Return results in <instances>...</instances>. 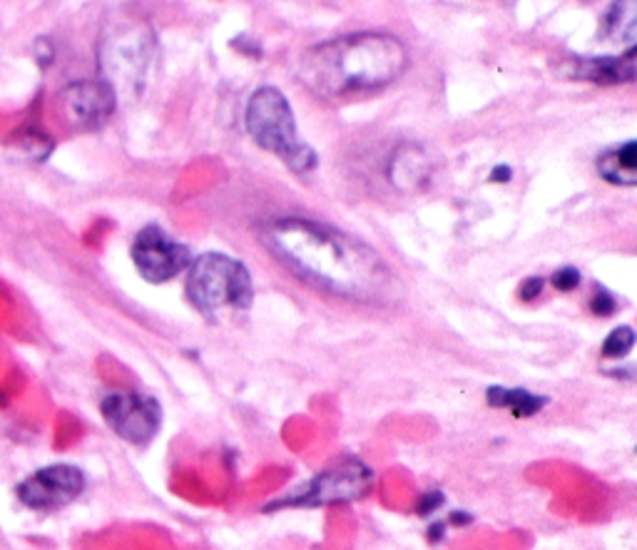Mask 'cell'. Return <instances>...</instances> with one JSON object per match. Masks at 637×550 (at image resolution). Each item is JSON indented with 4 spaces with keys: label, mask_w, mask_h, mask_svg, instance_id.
<instances>
[{
    "label": "cell",
    "mask_w": 637,
    "mask_h": 550,
    "mask_svg": "<svg viewBox=\"0 0 637 550\" xmlns=\"http://www.w3.org/2000/svg\"><path fill=\"white\" fill-rule=\"evenodd\" d=\"M443 531H446V526H443V523H433V526L428 528V538H431V541H441Z\"/></svg>",
    "instance_id": "cell-23"
},
{
    "label": "cell",
    "mask_w": 637,
    "mask_h": 550,
    "mask_svg": "<svg viewBox=\"0 0 637 550\" xmlns=\"http://www.w3.org/2000/svg\"><path fill=\"white\" fill-rule=\"evenodd\" d=\"M600 175L608 182L620 187L637 185V142L630 140L625 145L615 147V150L603 152L595 162Z\"/></svg>",
    "instance_id": "cell-13"
},
{
    "label": "cell",
    "mask_w": 637,
    "mask_h": 550,
    "mask_svg": "<svg viewBox=\"0 0 637 550\" xmlns=\"http://www.w3.org/2000/svg\"><path fill=\"white\" fill-rule=\"evenodd\" d=\"M244 122H247L254 142L267 152L282 157L289 170H294L297 175H307L317 167V152L307 142L299 140L294 112L277 88H259L249 98Z\"/></svg>",
    "instance_id": "cell-3"
},
{
    "label": "cell",
    "mask_w": 637,
    "mask_h": 550,
    "mask_svg": "<svg viewBox=\"0 0 637 550\" xmlns=\"http://www.w3.org/2000/svg\"><path fill=\"white\" fill-rule=\"evenodd\" d=\"M409 65L406 45L394 35L359 33L314 45L299 58V80L326 100L379 93Z\"/></svg>",
    "instance_id": "cell-2"
},
{
    "label": "cell",
    "mask_w": 637,
    "mask_h": 550,
    "mask_svg": "<svg viewBox=\"0 0 637 550\" xmlns=\"http://www.w3.org/2000/svg\"><path fill=\"white\" fill-rule=\"evenodd\" d=\"M431 175V160L419 145H401L394 152L389 162V180L394 182L396 190L401 192H416L424 187V182Z\"/></svg>",
    "instance_id": "cell-11"
},
{
    "label": "cell",
    "mask_w": 637,
    "mask_h": 550,
    "mask_svg": "<svg viewBox=\"0 0 637 550\" xmlns=\"http://www.w3.org/2000/svg\"><path fill=\"white\" fill-rule=\"evenodd\" d=\"M635 346V331L633 327H618L608 334L603 341V356L605 359H625Z\"/></svg>",
    "instance_id": "cell-16"
},
{
    "label": "cell",
    "mask_w": 637,
    "mask_h": 550,
    "mask_svg": "<svg viewBox=\"0 0 637 550\" xmlns=\"http://www.w3.org/2000/svg\"><path fill=\"white\" fill-rule=\"evenodd\" d=\"M511 175H513L511 167L503 165V167H496V170L491 172V180L493 182H508V180H511Z\"/></svg>",
    "instance_id": "cell-21"
},
{
    "label": "cell",
    "mask_w": 637,
    "mask_h": 550,
    "mask_svg": "<svg viewBox=\"0 0 637 550\" xmlns=\"http://www.w3.org/2000/svg\"><path fill=\"white\" fill-rule=\"evenodd\" d=\"M65 115L83 130H95L105 125L117 108V93L105 80H83L73 83L60 95Z\"/></svg>",
    "instance_id": "cell-10"
},
{
    "label": "cell",
    "mask_w": 637,
    "mask_h": 550,
    "mask_svg": "<svg viewBox=\"0 0 637 550\" xmlns=\"http://www.w3.org/2000/svg\"><path fill=\"white\" fill-rule=\"evenodd\" d=\"M264 247L302 282L331 297L361 304H396L399 277L374 247L307 217H282L259 232Z\"/></svg>",
    "instance_id": "cell-1"
},
{
    "label": "cell",
    "mask_w": 637,
    "mask_h": 550,
    "mask_svg": "<svg viewBox=\"0 0 637 550\" xmlns=\"http://www.w3.org/2000/svg\"><path fill=\"white\" fill-rule=\"evenodd\" d=\"M443 501H446V498H443L441 491L424 493L419 501V506H416V513H419V516H433V513H436L438 508L443 506Z\"/></svg>",
    "instance_id": "cell-19"
},
{
    "label": "cell",
    "mask_w": 637,
    "mask_h": 550,
    "mask_svg": "<svg viewBox=\"0 0 637 550\" xmlns=\"http://www.w3.org/2000/svg\"><path fill=\"white\" fill-rule=\"evenodd\" d=\"M590 309H593V314H598V317H610V314L618 309V302H615V299L610 297L605 289H598L593 297V302H590Z\"/></svg>",
    "instance_id": "cell-18"
},
{
    "label": "cell",
    "mask_w": 637,
    "mask_h": 550,
    "mask_svg": "<svg viewBox=\"0 0 637 550\" xmlns=\"http://www.w3.org/2000/svg\"><path fill=\"white\" fill-rule=\"evenodd\" d=\"M451 523L453 526H468V523H473V516L466 511H458L451 516Z\"/></svg>",
    "instance_id": "cell-22"
},
{
    "label": "cell",
    "mask_w": 637,
    "mask_h": 550,
    "mask_svg": "<svg viewBox=\"0 0 637 550\" xmlns=\"http://www.w3.org/2000/svg\"><path fill=\"white\" fill-rule=\"evenodd\" d=\"M605 35L615 40L633 43L637 30V3L635 0H615L605 13Z\"/></svg>",
    "instance_id": "cell-15"
},
{
    "label": "cell",
    "mask_w": 637,
    "mask_h": 550,
    "mask_svg": "<svg viewBox=\"0 0 637 550\" xmlns=\"http://www.w3.org/2000/svg\"><path fill=\"white\" fill-rule=\"evenodd\" d=\"M88 478L83 468L73 463H50L38 468L15 486V496L25 508L35 513L60 511L85 493Z\"/></svg>",
    "instance_id": "cell-6"
},
{
    "label": "cell",
    "mask_w": 637,
    "mask_h": 550,
    "mask_svg": "<svg viewBox=\"0 0 637 550\" xmlns=\"http://www.w3.org/2000/svg\"><path fill=\"white\" fill-rule=\"evenodd\" d=\"M132 262L145 282L162 284L185 272L192 264V254L185 244L175 242L165 229L157 224H147L132 242Z\"/></svg>",
    "instance_id": "cell-8"
},
{
    "label": "cell",
    "mask_w": 637,
    "mask_h": 550,
    "mask_svg": "<svg viewBox=\"0 0 637 550\" xmlns=\"http://www.w3.org/2000/svg\"><path fill=\"white\" fill-rule=\"evenodd\" d=\"M187 297L197 312L214 319L217 314L247 312L254 302L252 274L239 259L229 254L207 252L190 264Z\"/></svg>",
    "instance_id": "cell-4"
},
{
    "label": "cell",
    "mask_w": 637,
    "mask_h": 550,
    "mask_svg": "<svg viewBox=\"0 0 637 550\" xmlns=\"http://www.w3.org/2000/svg\"><path fill=\"white\" fill-rule=\"evenodd\" d=\"M540 292H543V279L540 277H528L526 282L521 284V289H518L521 299H526V302H533Z\"/></svg>",
    "instance_id": "cell-20"
},
{
    "label": "cell",
    "mask_w": 637,
    "mask_h": 550,
    "mask_svg": "<svg viewBox=\"0 0 637 550\" xmlns=\"http://www.w3.org/2000/svg\"><path fill=\"white\" fill-rule=\"evenodd\" d=\"M105 424L132 446H147L162 426V406L142 391H112L100 401Z\"/></svg>",
    "instance_id": "cell-7"
},
{
    "label": "cell",
    "mask_w": 637,
    "mask_h": 550,
    "mask_svg": "<svg viewBox=\"0 0 637 550\" xmlns=\"http://www.w3.org/2000/svg\"><path fill=\"white\" fill-rule=\"evenodd\" d=\"M374 486V471L361 458H344L334 466L324 468L317 476L309 478L299 488H294L287 496L267 503L264 511L277 508H321L331 503L359 501Z\"/></svg>",
    "instance_id": "cell-5"
},
{
    "label": "cell",
    "mask_w": 637,
    "mask_h": 550,
    "mask_svg": "<svg viewBox=\"0 0 637 550\" xmlns=\"http://www.w3.org/2000/svg\"><path fill=\"white\" fill-rule=\"evenodd\" d=\"M486 401L493 409H511L513 416L518 419H528L535 416L538 411H543V406L548 404V399L540 394H533L528 389H506V386H491L486 391Z\"/></svg>",
    "instance_id": "cell-14"
},
{
    "label": "cell",
    "mask_w": 637,
    "mask_h": 550,
    "mask_svg": "<svg viewBox=\"0 0 637 550\" xmlns=\"http://www.w3.org/2000/svg\"><path fill=\"white\" fill-rule=\"evenodd\" d=\"M150 50L152 35L142 33V25H132V28L120 30V35L115 38H107L103 63L115 78L122 80V85H140L147 63H150ZM115 78H110L107 83L112 85Z\"/></svg>",
    "instance_id": "cell-9"
},
{
    "label": "cell",
    "mask_w": 637,
    "mask_h": 550,
    "mask_svg": "<svg viewBox=\"0 0 637 550\" xmlns=\"http://www.w3.org/2000/svg\"><path fill=\"white\" fill-rule=\"evenodd\" d=\"M635 55L637 50L630 48L628 53L620 58H585L578 60L575 73L585 80L603 85H618V83H633L635 80Z\"/></svg>",
    "instance_id": "cell-12"
},
{
    "label": "cell",
    "mask_w": 637,
    "mask_h": 550,
    "mask_svg": "<svg viewBox=\"0 0 637 550\" xmlns=\"http://www.w3.org/2000/svg\"><path fill=\"white\" fill-rule=\"evenodd\" d=\"M553 284L558 292H573L580 287V272L575 267H563L553 274Z\"/></svg>",
    "instance_id": "cell-17"
}]
</instances>
